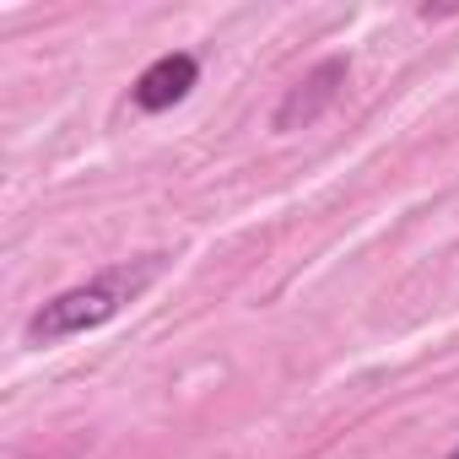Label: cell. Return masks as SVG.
<instances>
[{"label": "cell", "instance_id": "3", "mask_svg": "<svg viewBox=\"0 0 459 459\" xmlns=\"http://www.w3.org/2000/svg\"><path fill=\"white\" fill-rule=\"evenodd\" d=\"M195 82H200V60H195V55H162V60H152V65L135 76L130 98H135L141 114H162V108L184 103V98L195 92Z\"/></svg>", "mask_w": 459, "mask_h": 459}, {"label": "cell", "instance_id": "1", "mask_svg": "<svg viewBox=\"0 0 459 459\" xmlns=\"http://www.w3.org/2000/svg\"><path fill=\"white\" fill-rule=\"evenodd\" d=\"M168 271V260L162 255H141V260H125V265H108V271H98L92 281H82V287H65V292H55L28 325H22V335H28V346H55V341H71V335H87V330H103L108 319H119L157 276Z\"/></svg>", "mask_w": 459, "mask_h": 459}, {"label": "cell", "instance_id": "4", "mask_svg": "<svg viewBox=\"0 0 459 459\" xmlns=\"http://www.w3.org/2000/svg\"><path fill=\"white\" fill-rule=\"evenodd\" d=\"M448 459H459V443H454V448H448Z\"/></svg>", "mask_w": 459, "mask_h": 459}, {"label": "cell", "instance_id": "2", "mask_svg": "<svg viewBox=\"0 0 459 459\" xmlns=\"http://www.w3.org/2000/svg\"><path fill=\"white\" fill-rule=\"evenodd\" d=\"M346 71H351V60L346 55H330V60H319L281 103H276V114H271V130H303V125H314L325 108H335V98H341V87H346Z\"/></svg>", "mask_w": 459, "mask_h": 459}]
</instances>
